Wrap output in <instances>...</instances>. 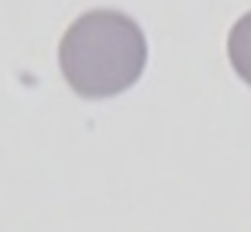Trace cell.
Listing matches in <instances>:
<instances>
[{"mask_svg":"<svg viewBox=\"0 0 251 232\" xmlns=\"http://www.w3.org/2000/svg\"><path fill=\"white\" fill-rule=\"evenodd\" d=\"M148 62L143 31L130 16L95 9L79 16L60 42V69L77 95L113 97L130 88Z\"/></svg>","mask_w":251,"mask_h":232,"instance_id":"obj_1","label":"cell"},{"mask_svg":"<svg viewBox=\"0 0 251 232\" xmlns=\"http://www.w3.org/2000/svg\"><path fill=\"white\" fill-rule=\"evenodd\" d=\"M227 51L234 71L251 87V11L245 13L229 31Z\"/></svg>","mask_w":251,"mask_h":232,"instance_id":"obj_2","label":"cell"}]
</instances>
